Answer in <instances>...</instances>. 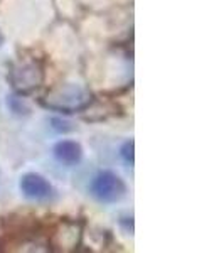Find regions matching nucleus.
Instances as JSON below:
<instances>
[{"label":"nucleus","mask_w":224,"mask_h":253,"mask_svg":"<svg viewBox=\"0 0 224 253\" xmlns=\"http://www.w3.org/2000/svg\"><path fill=\"white\" fill-rule=\"evenodd\" d=\"M2 41H3V39H2V36H0V44H2Z\"/></svg>","instance_id":"9d476101"},{"label":"nucleus","mask_w":224,"mask_h":253,"mask_svg":"<svg viewBox=\"0 0 224 253\" xmlns=\"http://www.w3.org/2000/svg\"><path fill=\"white\" fill-rule=\"evenodd\" d=\"M52 124H54V128L56 130H61V132H68L69 130V124H66V122H61V120H52Z\"/></svg>","instance_id":"1a4fd4ad"},{"label":"nucleus","mask_w":224,"mask_h":253,"mask_svg":"<svg viewBox=\"0 0 224 253\" xmlns=\"http://www.w3.org/2000/svg\"><path fill=\"white\" fill-rule=\"evenodd\" d=\"M56 236H61V240L58 242L61 250H68V248H75L79 242V226L73 223L61 224V230Z\"/></svg>","instance_id":"423d86ee"},{"label":"nucleus","mask_w":224,"mask_h":253,"mask_svg":"<svg viewBox=\"0 0 224 253\" xmlns=\"http://www.w3.org/2000/svg\"><path fill=\"white\" fill-rule=\"evenodd\" d=\"M54 156L63 164H78L83 157V149L78 142L61 140L54 145Z\"/></svg>","instance_id":"39448f33"},{"label":"nucleus","mask_w":224,"mask_h":253,"mask_svg":"<svg viewBox=\"0 0 224 253\" xmlns=\"http://www.w3.org/2000/svg\"><path fill=\"white\" fill-rule=\"evenodd\" d=\"M93 101V95L89 89L79 84H61L58 88H52L42 96L40 103L49 110L63 113H76L88 108Z\"/></svg>","instance_id":"f257e3e1"},{"label":"nucleus","mask_w":224,"mask_h":253,"mask_svg":"<svg viewBox=\"0 0 224 253\" xmlns=\"http://www.w3.org/2000/svg\"><path fill=\"white\" fill-rule=\"evenodd\" d=\"M9 81L20 95L37 89L44 83V69L37 63H22L10 68Z\"/></svg>","instance_id":"f03ea898"},{"label":"nucleus","mask_w":224,"mask_h":253,"mask_svg":"<svg viewBox=\"0 0 224 253\" xmlns=\"http://www.w3.org/2000/svg\"><path fill=\"white\" fill-rule=\"evenodd\" d=\"M20 191L26 198L34 199V201H42L52 194V187L46 177L39 174H26L20 179Z\"/></svg>","instance_id":"20e7f679"},{"label":"nucleus","mask_w":224,"mask_h":253,"mask_svg":"<svg viewBox=\"0 0 224 253\" xmlns=\"http://www.w3.org/2000/svg\"><path fill=\"white\" fill-rule=\"evenodd\" d=\"M7 105H9V108L15 115H27V113H29V107H27L22 98H19V96H9Z\"/></svg>","instance_id":"0eeeda50"},{"label":"nucleus","mask_w":224,"mask_h":253,"mask_svg":"<svg viewBox=\"0 0 224 253\" xmlns=\"http://www.w3.org/2000/svg\"><path fill=\"white\" fill-rule=\"evenodd\" d=\"M91 193L101 203H118L127 194V186L112 170H103L93 179Z\"/></svg>","instance_id":"7ed1b4c3"},{"label":"nucleus","mask_w":224,"mask_h":253,"mask_svg":"<svg viewBox=\"0 0 224 253\" xmlns=\"http://www.w3.org/2000/svg\"><path fill=\"white\" fill-rule=\"evenodd\" d=\"M133 149H135V144H133L132 140L127 142V144L121 147V157H123L125 161L128 162V164H133V161H135V154H133Z\"/></svg>","instance_id":"6e6552de"}]
</instances>
